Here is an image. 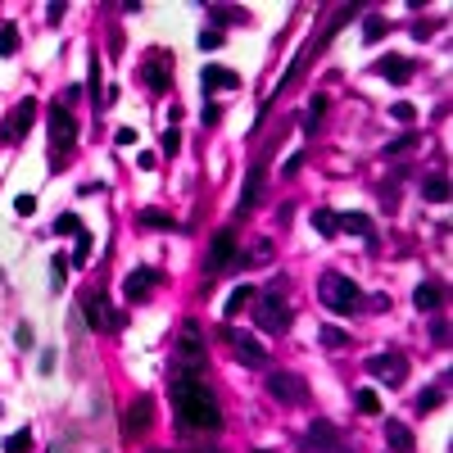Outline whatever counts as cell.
Wrapping results in <instances>:
<instances>
[{"mask_svg": "<svg viewBox=\"0 0 453 453\" xmlns=\"http://www.w3.org/2000/svg\"><path fill=\"white\" fill-rule=\"evenodd\" d=\"M367 372L381 381H390V386H399L403 377H408V358L403 354H372L367 358Z\"/></svg>", "mask_w": 453, "mask_h": 453, "instance_id": "obj_6", "label": "cell"}, {"mask_svg": "<svg viewBox=\"0 0 453 453\" xmlns=\"http://www.w3.org/2000/svg\"><path fill=\"white\" fill-rule=\"evenodd\" d=\"M254 322H259L268 335H281L286 326H291V308H286L281 291H268V295L259 299V308H254Z\"/></svg>", "mask_w": 453, "mask_h": 453, "instance_id": "obj_3", "label": "cell"}, {"mask_svg": "<svg viewBox=\"0 0 453 453\" xmlns=\"http://www.w3.org/2000/svg\"><path fill=\"white\" fill-rule=\"evenodd\" d=\"M82 317H87L91 331H105V326H109V304H105V295H87V299H82Z\"/></svg>", "mask_w": 453, "mask_h": 453, "instance_id": "obj_12", "label": "cell"}, {"mask_svg": "<svg viewBox=\"0 0 453 453\" xmlns=\"http://www.w3.org/2000/svg\"><path fill=\"white\" fill-rule=\"evenodd\" d=\"M367 304H372V313H386V308H390V299H386V295H372Z\"/></svg>", "mask_w": 453, "mask_h": 453, "instance_id": "obj_49", "label": "cell"}, {"mask_svg": "<svg viewBox=\"0 0 453 453\" xmlns=\"http://www.w3.org/2000/svg\"><path fill=\"white\" fill-rule=\"evenodd\" d=\"M145 82H150V91H168V68H163V59H150V64H145Z\"/></svg>", "mask_w": 453, "mask_h": 453, "instance_id": "obj_26", "label": "cell"}, {"mask_svg": "<svg viewBox=\"0 0 453 453\" xmlns=\"http://www.w3.org/2000/svg\"><path fill=\"white\" fill-rule=\"evenodd\" d=\"M417 145V136H399L394 145H386V154H403V150H412Z\"/></svg>", "mask_w": 453, "mask_h": 453, "instance_id": "obj_42", "label": "cell"}, {"mask_svg": "<svg viewBox=\"0 0 453 453\" xmlns=\"http://www.w3.org/2000/svg\"><path fill=\"white\" fill-rule=\"evenodd\" d=\"M45 14H50V23H64L68 5H59V0H50V5H45Z\"/></svg>", "mask_w": 453, "mask_h": 453, "instance_id": "obj_45", "label": "cell"}, {"mask_svg": "<svg viewBox=\"0 0 453 453\" xmlns=\"http://www.w3.org/2000/svg\"><path fill=\"white\" fill-rule=\"evenodd\" d=\"M177 354H182V363H200V358H204V345H200V326H186V331H182V349H177Z\"/></svg>", "mask_w": 453, "mask_h": 453, "instance_id": "obj_18", "label": "cell"}, {"mask_svg": "<svg viewBox=\"0 0 453 453\" xmlns=\"http://www.w3.org/2000/svg\"><path fill=\"white\" fill-rule=\"evenodd\" d=\"M444 394H449V381H440V386H431V390H421V394H417V412L440 408V403H444Z\"/></svg>", "mask_w": 453, "mask_h": 453, "instance_id": "obj_23", "label": "cell"}, {"mask_svg": "<svg viewBox=\"0 0 453 453\" xmlns=\"http://www.w3.org/2000/svg\"><path fill=\"white\" fill-rule=\"evenodd\" d=\"M173 403H177V417L195 431H218L222 426V412H218V399L209 394L204 381L195 377H177L173 381Z\"/></svg>", "mask_w": 453, "mask_h": 453, "instance_id": "obj_1", "label": "cell"}, {"mask_svg": "<svg viewBox=\"0 0 453 453\" xmlns=\"http://www.w3.org/2000/svg\"><path fill=\"white\" fill-rule=\"evenodd\" d=\"M226 263H236V240H231V231H218V236H213V254H209V277L222 272Z\"/></svg>", "mask_w": 453, "mask_h": 453, "instance_id": "obj_8", "label": "cell"}, {"mask_svg": "<svg viewBox=\"0 0 453 453\" xmlns=\"http://www.w3.org/2000/svg\"><path fill=\"white\" fill-rule=\"evenodd\" d=\"M259 182H263V168H254V173H249V182H245V191H240L236 213H249V209H254V200H259Z\"/></svg>", "mask_w": 453, "mask_h": 453, "instance_id": "obj_22", "label": "cell"}, {"mask_svg": "<svg viewBox=\"0 0 453 453\" xmlns=\"http://www.w3.org/2000/svg\"><path fill=\"white\" fill-rule=\"evenodd\" d=\"M32 118H36V100L28 96V100H19V105L10 109V118H5V136L23 140V136H28V127H32Z\"/></svg>", "mask_w": 453, "mask_h": 453, "instance_id": "obj_7", "label": "cell"}, {"mask_svg": "<svg viewBox=\"0 0 453 453\" xmlns=\"http://www.w3.org/2000/svg\"><path fill=\"white\" fill-rule=\"evenodd\" d=\"M14 213H19V218H32V213H36V195H28V191H23L19 200H14Z\"/></svg>", "mask_w": 453, "mask_h": 453, "instance_id": "obj_36", "label": "cell"}, {"mask_svg": "<svg viewBox=\"0 0 453 453\" xmlns=\"http://www.w3.org/2000/svg\"><path fill=\"white\" fill-rule=\"evenodd\" d=\"M209 14H213L218 23H245V19H249L245 10H226V5H209Z\"/></svg>", "mask_w": 453, "mask_h": 453, "instance_id": "obj_33", "label": "cell"}, {"mask_svg": "<svg viewBox=\"0 0 453 453\" xmlns=\"http://www.w3.org/2000/svg\"><path fill=\"white\" fill-rule=\"evenodd\" d=\"M200 87H204V91H231V87H236V73H231V68H218V64H204Z\"/></svg>", "mask_w": 453, "mask_h": 453, "instance_id": "obj_15", "label": "cell"}, {"mask_svg": "<svg viewBox=\"0 0 453 453\" xmlns=\"http://www.w3.org/2000/svg\"><path fill=\"white\" fill-rule=\"evenodd\" d=\"M386 440L394 453H412V431L403 426V421H386Z\"/></svg>", "mask_w": 453, "mask_h": 453, "instance_id": "obj_19", "label": "cell"}, {"mask_svg": "<svg viewBox=\"0 0 453 453\" xmlns=\"http://www.w3.org/2000/svg\"><path fill=\"white\" fill-rule=\"evenodd\" d=\"M335 226L349 231V236H363V240L377 236V226H372V218H367V213H335Z\"/></svg>", "mask_w": 453, "mask_h": 453, "instance_id": "obj_13", "label": "cell"}, {"mask_svg": "<svg viewBox=\"0 0 453 453\" xmlns=\"http://www.w3.org/2000/svg\"><path fill=\"white\" fill-rule=\"evenodd\" d=\"M390 114H394V118H399V123H412V118H417V109H412L408 100H399V105L390 109Z\"/></svg>", "mask_w": 453, "mask_h": 453, "instance_id": "obj_40", "label": "cell"}, {"mask_svg": "<svg viewBox=\"0 0 453 453\" xmlns=\"http://www.w3.org/2000/svg\"><path fill=\"white\" fill-rule=\"evenodd\" d=\"M0 54H19V28H14V23L0 28Z\"/></svg>", "mask_w": 453, "mask_h": 453, "instance_id": "obj_32", "label": "cell"}, {"mask_svg": "<svg viewBox=\"0 0 453 453\" xmlns=\"http://www.w3.org/2000/svg\"><path fill=\"white\" fill-rule=\"evenodd\" d=\"M82 96H87L82 87H64V100H59V105H73V100H82Z\"/></svg>", "mask_w": 453, "mask_h": 453, "instance_id": "obj_46", "label": "cell"}, {"mask_svg": "<svg viewBox=\"0 0 453 453\" xmlns=\"http://www.w3.org/2000/svg\"><path fill=\"white\" fill-rule=\"evenodd\" d=\"M354 403H358L363 412H381V399H377V390H358V394H354Z\"/></svg>", "mask_w": 453, "mask_h": 453, "instance_id": "obj_35", "label": "cell"}, {"mask_svg": "<svg viewBox=\"0 0 453 453\" xmlns=\"http://www.w3.org/2000/svg\"><path fill=\"white\" fill-rule=\"evenodd\" d=\"M154 281H159V272H154V268H136V272H127V281H123V295L136 304V299H145V295H150Z\"/></svg>", "mask_w": 453, "mask_h": 453, "instance_id": "obj_10", "label": "cell"}, {"mask_svg": "<svg viewBox=\"0 0 453 453\" xmlns=\"http://www.w3.org/2000/svg\"><path fill=\"white\" fill-rule=\"evenodd\" d=\"M177 150H182V131L168 127V131H163V154H177Z\"/></svg>", "mask_w": 453, "mask_h": 453, "instance_id": "obj_37", "label": "cell"}, {"mask_svg": "<svg viewBox=\"0 0 453 453\" xmlns=\"http://www.w3.org/2000/svg\"><path fill=\"white\" fill-rule=\"evenodd\" d=\"M381 36H386V19H377V14H372V19H363V41L377 45Z\"/></svg>", "mask_w": 453, "mask_h": 453, "instance_id": "obj_30", "label": "cell"}, {"mask_svg": "<svg viewBox=\"0 0 453 453\" xmlns=\"http://www.w3.org/2000/svg\"><path fill=\"white\" fill-rule=\"evenodd\" d=\"M268 394L281 403H304L308 399V386H304L299 377H291V372H272L268 377Z\"/></svg>", "mask_w": 453, "mask_h": 453, "instance_id": "obj_5", "label": "cell"}, {"mask_svg": "<svg viewBox=\"0 0 453 453\" xmlns=\"http://www.w3.org/2000/svg\"><path fill=\"white\" fill-rule=\"evenodd\" d=\"M200 45H204V50H218V45H222V32H209L204 28V32H200Z\"/></svg>", "mask_w": 453, "mask_h": 453, "instance_id": "obj_43", "label": "cell"}, {"mask_svg": "<svg viewBox=\"0 0 453 453\" xmlns=\"http://www.w3.org/2000/svg\"><path fill=\"white\" fill-rule=\"evenodd\" d=\"M0 449H5V453H28V449H32V431L23 426V431L5 435V444H0Z\"/></svg>", "mask_w": 453, "mask_h": 453, "instance_id": "obj_29", "label": "cell"}, {"mask_svg": "<svg viewBox=\"0 0 453 453\" xmlns=\"http://www.w3.org/2000/svg\"><path fill=\"white\" fill-rule=\"evenodd\" d=\"M218 118H222V109H218V105H204V127H213Z\"/></svg>", "mask_w": 453, "mask_h": 453, "instance_id": "obj_47", "label": "cell"}, {"mask_svg": "<svg viewBox=\"0 0 453 453\" xmlns=\"http://www.w3.org/2000/svg\"><path fill=\"white\" fill-rule=\"evenodd\" d=\"M14 345H19V349H32V326H28V322H19V331H14Z\"/></svg>", "mask_w": 453, "mask_h": 453, "instance_id": "obj_39", "label": "cell"}, {"mask_svg": "<svg viewBox=\"0 0 453 453\" xmlns=\"http://www.w3.org/2000/svg\"><path fill=\"white\" fill-rule=\"evenodd\" d=\"M317 295H322V304L331 308V313H340V317H349V313L363 308V291H358L345 272H326V277L317 281Z\"/></svg>", "mask_w": 453, "mask_h": 453, "instance_id": "obj_2", "label": "cell"}, {"mask_svg": "<svg viewBox=\"0 0 453 453\" xmlns=\"http://www.w3.org/2000/svg\"><path fill=\"white\" fill-rule=\"evenodd\" d=\"M431 32H435L431 23H412V36H417V41H426V36H431Z\"/></svg>", "mask_w": 453, "mask_h": 453, "instance_id": "obj_48", "label": "cell"}, {"mask_svg": "<svg viewBox=\"0 0 453 453\" xmlns=\"http://www.w3.org/2000/svg\"><path fill=\"white\" fill-rule=\"evenodd\" d=\"M68 268H73V263H68L64 254H54V259H50V291H64V281H68Z\"/></svg>", "mask_w": 453, "mask_h": 453, "instance_id": "obj_28", "label": "cell"}, {"mask_svg": "<svg viewBox=\"0 0 453 453\" xmlns=\"http://www.w3.org/2000/svg\"><path fill=\"white\" fill-rule=\"evenodd\" d=\"M136 168H140V173H154V168H159V154H150V150H145V154L136 159Z\"/></svg>", "mask_w": 453, "mask_h": 453, "instance_id": "obj_44", "label": "cell"}, {"mask_svg": "<svg viewBox=\"0 0 453 453\" xmlns=\"http://www.w3.org/2000/svg\"><path fill=\"white\" fill-rule=\"evenodd\" d=\"M231 345H236V358L249 367H263L268 363V354H263V345L254 340V335H231Z\"/></svg>", "mask_w": 453, "mask_h": 453, "instance_id": "obj_14", "label": "cell"}, {"mask_svg": "<svg viewBox=\"0 0 453 453\" xmlns=\"http://www.w3.org/2000/svg\"><path fill=\"white\" fill-rule=\"evenodd\" d=\"M254 299V286H236V291L226 295V304H222V317H236V313H245V304Z\"/></svg>", "mask_w": 453, "mask_h": 453, "instance_id": "obj_20", "label": "cell"}, {"mask_svg": "<svg viewBox=\"0 0 453 453\" xmlns=\"http://www.w3.org/2000/svg\"><path fill=\"white\" fill-rule=\"evenodd\" d=\"M308 226H313L317 236H335V231H340V226H335V213H331V209H313Z\"/></svg>", "mask_w": 453, "mask_h": 453, "instance_id": "obj_24", "label": "cell"}, {"mask_svg": "<svg viewBox=\"0 0 453 453\" xmlns=\"http://www.w3.org/2000/svg\"><path fill=\"white\" fill-rule=\"evenodd\" d=\"M54 363H59V354H54V349H41V358H36L41 377H50V372H54Z\"/></svg>", "mask_w": 453, "mask_h": 453, "instance_id": "obj_38", "label": "cell"}, {"mask_svg": "<svg viewBox=\"0 0 453 453\" xmlns=\"http://www.w3.org/2000/svg\"><path fill=\"white\" fill-rule=\"evenodd\" d=\"M412 304H417L421 313H440V304H444V286H440V281H421L417 291H412Z\"/></svg>", "mask_w": 453, "mask_h": 453, "instance_id": "obj_11", "label": "cell"}, {"mask_svg": "<svg viewBox=\"0 0 453 453\" xmlns=\"http://www.w3.org/2000/svg\"><path fill=\"white\" fill-rule=\"evenodd\" d=\"M372 73H377V77H390V82H408V77H412V64L390 54V59H377V64H372Z\"/></svg>", "mask_w": 453, "mask_h": 453, "instance_id": "obj_16", "label": "cell"}, {"mask_svg": "<svg viewBox=\"0 0 453 453\" xmlns=\"http://www.w3.org/2000/svg\"><path fill=\"white\" fill-rule=\"evenodd\" d=\"M114 145H123V150H127V145H136V127H118V136H114Z\"/></svg>", "mask_w": 453, "mask_h": 453, "instance_id": "obj_41", "label": "cell"}, {"mask_svg": "<svg viewBox=\"0 0 453 453\" xmlns=\"http://www.w3.org/2000/svg\"><path fill=\"white\" fill-rule=\"evenodd\" d=\"M64 231L77 236V231H82V218H77V213H59V218H54V236H64Z\"/></svg>", "mask_w": 453, "mask_h": 453, "instance_id": "obj_31", "label": "cell"}, {"mask_svg": "<svg viewBox=\"0 0 453 453\" xmlns=\"http://www.w3.org/2000/svg\"><path fill=\"white\" fill-rule=\"evenodd\" d=\"M45 127H50V145H54V150H73L77 123H73V114H68V105H59V100H54V105L45 109Z\"/></svg>", "mask_w": 453, "mask_h": 453, "instance_id": "obj_4", "label": "cell"}, {"mask_svg": "<svg viewBox=\"0 0 453 453\" xmlns=\"http://www.w3.org/2000/svg\"><path fill=\"white\" fill-rule=\"evenodd\" d=\"M421 200H431V204H444V200H449V177H444V173H431L426 182H421Z\"/></svg>", "mask_w": 453, "mask_h": 453, "instance_id": "obj_17", "label": "cell"}, {"mask_svg": "<svg viewBox=\"0 0 453 453\" xmlns=\"http://www.w3.org/2000/svg\"><path fill=\"white\" fill-rule=\"evenodd\" d=\"M91 245H96V236L82 226V231H77V249H73V259H68V263H73V268H82V263L91 259Z\"/></svg>", "mask_w": 453, "mask_h": 453, "instance_id": "obj_27", "label": "cell"}, {"mask_svg": "<svg viewBox=\"0 0 453 453\" xmlns=\"http://www.w3.org/2000/svg\"><path fill=\"white\" fill-rule=\"evenodd\" d=\"M308 449H335V431L326 421H313V431H308Z\"/></svg>", "mask_w": 453, "mask_h": 453, "instance_id": "obj_25", "label": "cell"}, {"mask_svg": "<svg viewBox=\"0 0 453 453\" xmlns=\"http://www.w3.org/2000/svg\"><path fill=\"white\" fill-rule=\"evenodd\" d=\"M136 222H140V226H159V231H182V222H173V218L159 213V209H140Z\"/></svg>", "mask_w": 453, "mask_h": 453, "instance_id": "obj_21", "label": "cell"}, {"mask_svg": "<svg viewBox=\"0 0 453 453\" xmlns=\"http://www.w3.org/2000/svg\"><path fill=\"white\" fill-rule=\"evenodd\" d=\"M259 453H272V449H259Z\"/></svg>", "mask_w": 453, "mask_h": 453, "instance_id": "obj_50", "label": "cell"}, {"mask_svg": "<svg viewBox=\"0 0 453 453\" xmlns=\"http://www.w3.org/2000/svg\"><path fill=\"white\" fill-rule=\"evenodd\" d=\"M322 345H326V349H345L349 335L340 331V326H322Z\"/></svg>", "mask_w": 453, "mask_h": 453, "instance_id": "obj_34", "label": "cell"}, {"mask_svg": "<svg viewBox=\"0 0 453 453\" xmlns=\"http://www.w3.org/2000/svg\"><path fill=\"white\" fill-rule=\"evenodd\" d=\"M150 408H154V403L145 399V394H140V399H136V403L127 408V421H123V435H127V440H136V435H145V426H150Z\"/></svg>", "mask_w": 453, "mask_h": 453, "instance_id": "obj_9", "label": "cell"}]
</instances>
